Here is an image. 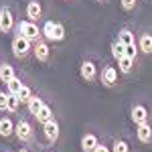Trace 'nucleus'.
<instances>
[{
    "label": "nucleus",
    "mask_w": 152,
    "mask_h": 152,
    "mask_svg": "<svg viewBox=\"0 0 152 152\" xmlns=\"http://www.w3.org/2000/svg\"><path fill=\"white\" fill-rule=\"evenodd\" d=\"M43 105H45L43 97H41V95H33V97L28 99V104H26V107H28V114H33V118H35Z\"/></svg>",
    "instance_id": "412c9836"
},
{
    "label": "nucleus",
    "mask_w": 152,
    "mask_h": 152,
    "mask_svg": "<svg viewBox=\"0 0 152 152\" xmlns=\"http://www.w3.org/2000/svg\"><path fill=\"white\" fill-rule=\"evenodd\" d=\"M12 77H16V71H14V67H12L10 63H0V81L6 83L8 79H12Z\"/></svg>",
    "instance_id": "6ab92c4d"
},
{
    "label": "nucleus",
    "mask_w": 152,
    "mask_h": 152,
    "mask_svg": "<svg viewBox=\"0 0 152 152\" xmlns=\"http://www.w3.org/2000/svg\"><path fill=\"white\" fill-rule=\"evenodd\" d=\"M24 16H26V20L39 23V20L43 18V4H41L39 0H31V2L26 4V8H24Z\"/></svg>",
    "instance_id": "9d476101"
},
{
    "label": "nucleus",
    "mask_w": 152,
    "mask_h": 152,
    "mask_svg": "<svg viewBox=\"0 0 152 152\" xmlns=\"http://www.w3.org/2000/svg\"><path fill=\"white\" fill-rule=\"evenodd\" d=\"M43 134H45V138H47L49 144H57V142H59L61 130H59V122L55 120V118L43 124Z\"/></svg>",
    "instance_id": "1a4fd4ad"
},
{
    "label": "nucleus",
    "mask_w": 152,
    "mask_h": 152,
    "mask_svg": "<svg viewBox=\"0 0 152 152\" xmlns=\"http://www.w3.org/2000/svg\"><path fill=\"white\" fill-rule=\"evenodd\" d=\"M112 152H130L128 142L122 140V138H116V140L112 142Z\"/></svg>",
    "instance_id": "b1692460"
},
{
    "label": "nucleus",
    "mask_w": 152,
    "mask_h": 152,
    "mask_svg": "<svg viewBox=\"0 0 152 152\" xmlns=\"http://www.w3.org/2000/svg\"><path fill=\"white\" fill-rule=\"evenodd\" d=\"M16 31H18V35L24 37V39H28L31 43H37V41H41L43 39V33H41V28H39V23H33V20H20V23H16Z\"/></svg>",
    "instance_id": "f257e3e1"
},
{
    "label": "nucleus",
    "mask_w": 152,
    "mask_h": 152,
    "mask_svg": "<svg viewBox=\"0 0 152 152\" xmlns=\"http://www.w3.org/2000/svg\"><path fill=\"white\" fill-rule=\"evenodd\" d=\"M6 99H8V94L0 91V112H6Z\"/></svg>",
    "instance_id": "c85d7f7f"
},
{
    "label": "nucleus",
    "mask_w": 152,
    "mask_h": 152,
    "mask_svg": "<svg viewBox=\"0 0 152 152\" xmlns=\"http://www.w3.org/2000/svg\"><path fill=\"white\" fill-rule=\"evenodd\" d=\"M99 83L107 87V89H114L118 83H120V71L116 65H105L102 73H99Z\"/></svg>",
    "instance_id": "20e7f679"
},
{
    "label": "nucleus",
    "mask_w": 152,
    "mask_h": 152,
    "mask_svg": "<svg viewBox=\"0 0 152 152\" xmlns=\"http://www.w3.org/2000/svg\"><path fill=\"white\" fill-rule=\"evenodd\" d=\"M12 53H14V57L18 61H26L33 55V43L28 39H24V37L16 35L12 39Z\"/></svg>",
    "instance_id": "f03ea898"
},
{
    "label": "nucleus",
    "mask_w": 152,
    "mask_h": 152,
    "mask_svg": "<svg viewBox=\"0 0 152 152\" xmlns=\"http://www.w3.org/2000/svg\"><path fill=\"white\" fill-rule=\"evenodd\" d=\"M67 2H71V0H67Z\"/></svg>",
    "instance_id": "2f4dec72"
},
{
    "label": "nucleus",
    "mask_w": 152,
    "mask_h": 152,
    "mask_svg": "<svg viewBox=\"0 0 152 152\" xmlns=\"http://www.w3.org/2000/svg\"><path fill=\"white\" fill-rule=\"evenodd\" d=\"M41 33H43V39L45 41L55 43V20H45L43 26H41Z\"/></svg>",
    "instance_id": "dca6fc26"
},
{
    "label": "nucleus",
    "mask_w": 152,
    "mask_h": 152,
    "mask_svg": "<svg viewBox=\"0 0 152 152\" xmlns=\"http://www.w3.org/2000/svg\"><path fill=\"white\" fill-rule=\"evenodd\" d=\"M138 53H140V49H138V45L134 43V45H128V47H124V55L126 57H130V59H138Z\"/></svg>",
    "instance_id": "a878e982"
},
{
    "label": "nucleus",
    "mask_w": 152,
    "mask_h": 152,
    "mask_svg": "<svg viewBox=\"0 0 152 152\" xmlns=\"http://www.w3.org/2000/svg\"><path fill=\"white\" fill-rule=\"evenodd\" d=\"M97 65H95L91 59H83L81 65H79V77H81L85 83H95L97 79Z\"/></svg>",
    "instance_id": "39448f33"
},
{
    "label": "nucleus",
    "mask_w": 152,
    "mask_h": 152,
    "mask_svg": "<svg viewBox=\"0 0 152 152\" xmlns=\"http://www.w3.org/2000/svg\"><path fill=\"white\" fill-rule=\"evenodd\" d=\"M130 118H132V122L136 126H140L144 122H150V112H148V107L144 104H134L130 107Z\"/></svg>",
    "instance_id": "6e6552de"
},
{
    "label": "nucleus",
    "mask_w": 152,
    "mask_h": 152,
    "mask_svg": "<svg viewBox=\"0 0 152 152\" xmlns=\"http://www.w3.org/2000/svg\"><path fill=\"white\" fill-rule=\"evenodd\" d=\"M53 118H55V114H53V107H51L49 104H45L43 107H41V110H39V114L35 116V120L39 122V124H41V126H43L45 122H49V120H53Z\"/></svg>",
    "instance_id": "f3484780"
},
{
    "label": "nucleus",
    "mask_w": 152,
    "mask_h": 152,
    "mask_svg": "<svg viewBox=\"0 0 152 152\" xmlns=\"http://www.w3.org/2000/svg\"><path fill=\"white\" fill-rule=\"evenodd\" d=\"M99 2H102V0H99Z\"/></svg>",
    "instance_id": "473e14b6"
},
{
    "label": "nucleus",
    "mask_w": 152,
    "mask_h": 152,
    "mask_svg": "<svg viewBox=\"0 0 152 152\" xmlns=\"http://www.w3.org/2000/svg\"><path fill=\"white\" fill-rule=\"evenodd\" d=\"M65 39V26L61 23H55V43H61Z\"/></svg>",
    "instance_id": "cd10ccee"
},
{
    "label": "nucleus",
    "mask_w": 152,
    "mask_h": 152,
    "mask_svg": "<svg viewBox=\"0 0 152 152\" xmlns=\"http://www.w3.org/2000/svg\"><path fill=\"white\" fill-rule=\"evenodd\" d=\"M118 41H120L124 47H128V45H134V43H136V35L132 33V28L124 26V28H120V33H118Z\"/></svg>",
    "instance_id": "2eb2a0df"
},
{
    "label": "nucleus",
    "mask_w": 152,
    "mask_h": 152,
    "mask_svg": "<svg viewBox=\"0 0 152 152\" xmlns=\"http://www.w3.org/2000/svg\"><path fill=\"white\" fill-rule=\"evenodd\" d=\"M18 152H31V150H28V148H20Z\"/></svg>",
    "instance_id": "7c9ffc66"
},
{
    "label": "nucleus",
    "mask_w": 152,
    "mask_h": 152,
    "mask_svg": "<svg viewBox=\"0 0 152 152\" xmlns=\"http://www.w3.org/2000/svg\"><path fill=\"white\" fill-rule=\"evenodd\" d=\"M116 63H118V71H120L122 75H130L132 69H134V59L126 57V55H124L122 59H118Z\"/></svg>",
    "instance_id": "a211bd4d"
},
{
    "label": "nucleus",
    "mask_w": 152,
    "mask_h": 152,
    "mask_svg": "<svg viewBox=\"0 0 152 152\" xmlns=\"http://www.w3.org/2000/svg\"><path fill=\"white\" fill-rule=\"evenodd\" d=\"M136 138H138V142L144 144V146L152 144V124L150 122H144L140 126H136Z\"/></svg>",
    "instance_id": "9b49d317"
},
{
    "label": "nucleus",
    "mask_w": 152,
    "mask_h": 152,
    "mask_svg": "<svg viewBox=\"0 0 152 152\" xmlns=\"http://www.w3.org/2000/svg\"><path fill=\"white\" fill-rule=\"evenodd\" d=\"M94 152H112V146H107V144H104V142H99V144L95 146Z\"/></svg>",
    "instance_id": "c756f323"
},
{
    "label": "nucleus",
    "mask_w": 152,
    "mask_h": 152,
    "mask_svg": "<svg viewBox=\"0 0 152 152\" xmlns=\"http://www.w3.org/2000/svg\"><path fill=\"white\" fill-rule=\"evenodd\" d=\"M20 97L14 94H8V99H6V114H16L20 110Z\"/></svg>",
    "instance_id": "aec40b11"
},
{
    "label": "nucleus",
    "mask_w": 152,
    "mask_h": 152,
    "mask_svg": "<svg viewBox=\"0 0 152 152\" xmlns=\"http://www.w3.org/2000/svg\"><path fill=\"white\" fill-rule=\"evenodd\" d=\"M14 136L23 144H33L35 142V128H33V124L28 120H18L16 126H14Z\"/></svg>",
    "instance_id": "7ed1b4c3"
},
{
    "label": "nucleus",
    "mask_w": 152,
    "mask_h": 152,
    "mask_svg": "<svg viewBox=\"0 0 152 152\" xmlns=\"http://www.w3.org/2000/svg\"><path fill=\"white\" fill-rule=\"evenodd\" d=\"M120 6H122L124 12H132V10H136L138 0H120Z\"/></svg>",
    "instance_id": "bb28decb"
},
{
    "label": "nucleus",
    "mask_w": 152,
    "mask_h": 152,
    "mask_svg": "<svg viewBox=\"0 0 152 152\" xmlns=\"http://www.w3.org/2000/svg\"><path fill=\"white\" fill-rule=\"evenodd\" d=\"M33 95H35V94H33V89H31L28 85H24V83H23L20 91H18V97H20V102H23V104H28V99H31Z\"/></svg>",
    "instance_id": "393cba45"
},
{
    "label": "nucleus",
    "mask_w": 152,
    "mask_h": 152,
    "mask_svg": "<svg viewBox=\"0 0 152 152\" xmlns=\"http://www.w3.org/2000/svg\"><path fill=\"white\" fill-rule=\"evenodd\" d=\"M110 53H112V57L116 59H122L124 57V45H122V43H120V41H112V45H110Z\"/></svg>",
    "instance_id": "5701e85b"
},
{
    "label": "nucleus",
    "mask_w": 152,
    "mask_h": 152,
    "mask_svg": "<svg viewBox=\"0 0 152 152\" xmlns=\"http://www.w3.org/2000/svg\"><path fill=\"white\" fill-rule=\"evenodd\" d=\"M97 144H99V140H97V136L94 132H85L81 136V150L83 152H94Z\"/></svg>",
    "instance_id": "ddd939ff"
},
{
    "label": "nucleus",
    "mask_w": 152,
    "mask_h": 152,
    "mask_svg": "<svg viewBox=\"0 0 152 152\" xmlns=\"http://www.w3.org/2000/svg\"><path fill=\"white\" fill-rule=\"evenodd\" d=\"M138 49L144 55H152V33H140L138 35Z\"/></svg>",
    "instance_id": "4468645a"
},
{
    "label": "nucleus",
    "mask_w": 152,
    "mask_h": 152,
    "mask_svg": "<svg viewBox=\"0 0 152 152\" xmlns=\"http://www.w3.org/2000/svg\"><path fill=\"white\" fill-rule=\"evenodd\" d=\"M33 57H35L39 63H49V59H51V47H49V41L41 39V41L33 43Z\"/></svg>",
    "instance_id": "0eeeda50"
},
{
    "label": "nucleus",
    "mask_w": 152,
    "mask_h": 152,
    "mask_svg": "<svg viewBox=\"0 0 152 152\" xmlns=\"http://www.w3.org/2000/svg\"><path fill=\"white\" fill-rule=\"evenodd\" d=\"M16 26V20H14V14L8 6H2L0 8V33L2 35H8L12 33V28Z\"/></svg>",
    "instance_id": "423d86ee"
},
{
    "label": "nucleus",
    "mask_w": 152,
    "mask_h": 152,
    "mask_svg": "<svg viewBox=\"0 0 152 152\" xmlns=\"http://www.w3.org/2000/svg\"><path fill=\"white\" fill-rule=\"evenodd\" d=\"M14 122L10 116H2L0 118V136L2 138H12L14 136Z\"/></svg>",
    "instance_id": "f8f14e48"
},
{
    "label": "nucleus",
    "mask_w": 152,
    "mask_h": 152,
    "mask_svg": "<svg viewBox=\"0 0 152 152\" xmlns=\"http://www.w3.org/2000/svg\"><path fill=\"white\" fill-rule=\"evenodd\" d=\"M4 85H6V94L18 95L20 87H23V79H20V77H12V79H8V81L4 83Z\"/></svg>",
    "instance_id": "4be33fe9"
}]
</instances>
